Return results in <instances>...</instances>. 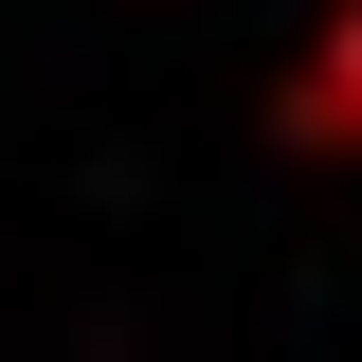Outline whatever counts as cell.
I'll return each mask as SVG.
<instances>
[{
    "instance_id": "6da1fadb",
    "label": "cell",
    "mask_w": 362,
    "mask_h": 362,
    "mask_svg": "<svg viewBox=\"0 0 362 362\" xmlns=\"http://www.w3.org/2000/svg\"><path fill=\"white\" fill-rule=\"evenodd\" d=\"M290 145H344V163H362V0H326L308 73H290Z\"/></svg>"
}]
</instances>
